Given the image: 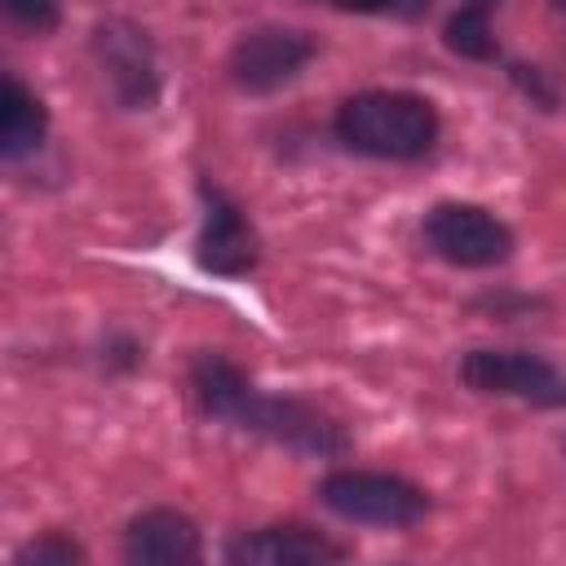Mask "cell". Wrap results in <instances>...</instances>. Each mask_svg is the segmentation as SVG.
<instances>
[{"mask_svg": "<svg viewBox=\"0 0 566 566\" xmlns=\"http://www.w3.org/2000/svg\"><path fill=\"white\" fill-rule=\"evenodd\" d=\"M336 133L349 150L371 159H420L438 142V111L416 93L371 88L336 111Z\"/></svg>", "mask_w": 566, "mask_h": 566, "instance_id": "obj_1", "label": "cell"}, {"mask_svg": "<svg viewBox=\"0 0 566 566\" xmlns=\"http://www.w3.org/2000/svg\"><path fill=\"white\" fill-rule=\"evenodd\" d=\"M318 500L345 517V522H363V526H416L429 513V495L398 478V473H367V469H340L332 478H323Z\"/></svg>", "mask_w": 566, "mask_h": 566, "instance_id": "obj_2", "label": "cell"}, {"mask_svg": "<svg viewBox=\"0 0 566 566\" xmlns=\"http://www.w3.org/2000/svg\"><path fill=\"white\" fill-rule=\"evenodd\" d=\"M424 239L442 261L464 270L500 265L513 252V230L478 203H438L424 217Z\"/></svg>", "mask_w": 566, "mask_h": 566, "instance_id": "obj_3", "label": "cell"}, {"mask_svg": "<svg viewBox=\"0 0 566 566\" xmlns=\"http://www.w3.org/2000/svg\"><path fill=\"white\" fill-rule=\"evenodd\" d=\"M460 376L478 394H500V398H522L535 407H562V376L553 363L517 349H469L460 363Z\"/></svg>", "mask_w": 566, "mask_h": 566, "instance_id": "obj_4", "label": "cell"}, {"mask_svg": "<svg viewBox=\"0 0 566 566\" xmlns=\"http://www.w3.org/2000/svg\"><path fill=\"white\" fill-rule=\"evenodd\" d=\"M234 424L252 429V433H265L283 447H292V451H310V455H340L349 447L340 424L327 420L323 411H314L296 398H265L256 389H252V398H248V407L239 411Z\"/></svg>", "mask_w": 566, "mask_h": 566, "instance_id": "obj_5", "label": "cell"}, {"mask_svg": "<svg viewBox=\"0 0 566 566\" xmlns=\"http://www.w3.org/2000/svg\"><path fill=\"white\" fill-rule=\"evenodd\" d=\"M314 57V40L305 31H287V27H261L252 35H243L230 53V80L248 93H270L283 88L287 80H296L305 71V62Z\"/></svg>", "mask_w": 566, "mask_h": 566, "instance_id": "obj_6", "label": "cell"}, {"mask_svg": "<svg viewBox=\"0 0 566 566\" xmlns=\"http://www.w3.org/2000/svg\"><path fill=\"white\" fill-rule=\"evenodd\" d=\"M124 557L142 566H186L199 557V531L177 509H146L124 531Z\"/></svg>", "mask_w": 566, "mask_h": 566, "instance_id": "obj_7", "label": "cell"}, {"mask_svg": "<svg viewBox=\"0 0 566 566\" xmlns=\"http://www.w3.org/2000/svg\"><path fill=\"white\" fill-rule=\"evenodd\" d=\"M97 49H102L115 93L128 106H150L159 80H155V57H150V44L142 40V31L128 22H106V27H97Z\"/></svg>", "mask_w": 566, "mask_h": 566, "instance_id": "obj_8", "label": "cell"}, {"mask_svg": "<svg viewBox=\"0 0 566 566\" xmlns=\"http://www.w3.org/2000/svg\"><path fill=\"white\" fill-rule=\"evenodd\" d=\"M230 562L248 566H318V562H340V548L323 539L318 531L305 526H265L230 544Z\"/></svg>", "mask_w": 566, "mask_h": 566, "instance_id": "obj_9", "label": "cell"}, {"mask_svg": "<svg viewBox=\"0 0 566 566\" xmlns=\"http://www.w3.org/2000/svg\"><path fill=\"white\" fill-rule=\"evenodd\" d=\"M256 261V239L234 203H226L217 190L208 195V217L199 234V265L212 274H243Z\"/></svg>", "mask_w": 566, "mask_h": 566, "instance_id": "obj_10", "label": "cell"}, {"mask_svg": "<svg viewBox=\"0 0 566 566\" xmlns=\"http://www.w3.org/2000/svg\"><path fill=\"white\" fill-rule=\"evenodd\" d=\"M44 128H49L44 102L27 84L0 75V159L31 155L44 142Z\"/></svg>", "mask_w": 566, "mask_h": 566, "instance_id": "obj_11", "label": "cell"}, {"mask_svg": "<svg viewBox=\"0 0 566 566\" xmlns=\"http://www.w3.org/2000/svg\"><path fill=\"white\" fill-rule=\"evenodd\" d=\"M190 385H195V398L203 402V411H208V416H221V420H239V411H243L248 398H252V380H248L234 363H226V358H217V354H203V358L195 363Z\"/></svg>", "mask_w": 566, "mask_h": 566, "instance_id": "obj_12", "label": "cell"}, {"mask_svg": "<svg viewBox=\"0 0 566 566\" xmlns=\"http://www.w3.org/2000/svg\"><path fill=\"white\" fill-rule=\"evenodd\" d=\"M447 44H451L460 57H473V62L491 57V53H495V35H491L486 13H482V9H460V13H451V22H447Z\"/></svg>", "mask_w": 566, "mask_h": 566, "instance_id": "obj_13", "label": "cell"}, {"mask_svg": "<svg viewBox=\"0 0 566 566\" xmlns=\"http://www.w3.org/2000/svg\"><path fill=\"white\" fill-rule=\"evenodd\" d=\"M84 553L71 544V539H62V535H49V539H35V544H27L22 553H18V562H80Z\"/></svg>", "mask_w": 566, "mask_h": 566, "instance_id": "obj_14", "label": "cell"}, {"mask_svg": "<svg viewBox=\"0 0 566 566\" xmlns=\"http://www.w3.org/2000/svg\"><path fill=\"white\" fill-rule=\"evenodd\" d=\"M0 9L27 27H53L57 18V0H0Z\"/></svg>", "mask_w": 566, "mask_h": 566, "instance_id": "obj_15", "label": "cell"}]
</instances>
